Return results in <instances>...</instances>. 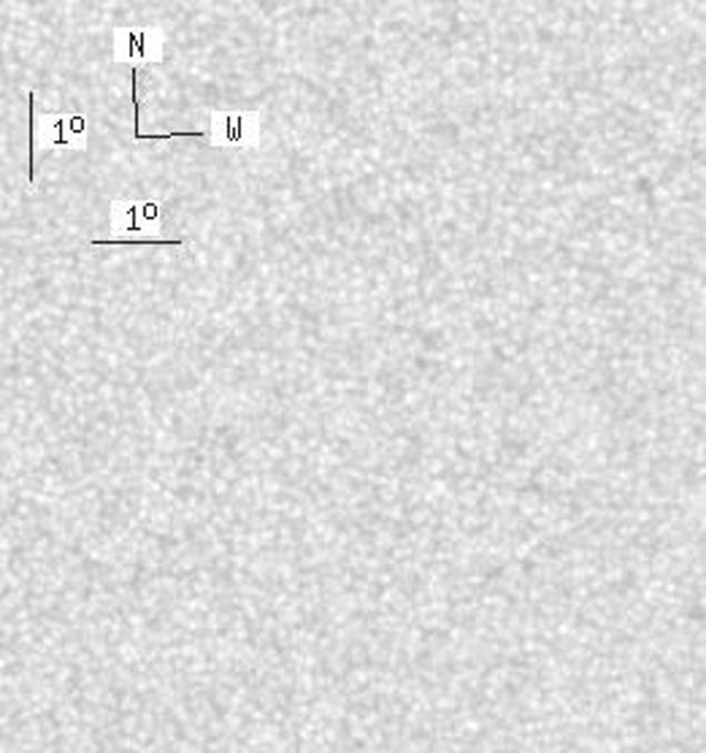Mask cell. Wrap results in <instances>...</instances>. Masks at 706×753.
Instances as JSON below:
<instances>
[{
	"instance_id": "1",
	"label": "cell",
	"mask_w": 706,
	"mask_h": 753,
	"mask_svg": "<svg viewBox=\"0 0 706 753\" xmlns=\"http://www.w3.org/2000/svg\"><path fill=\"white\" fill-rule=\"evenodd\" d=\"M162 239V204L158 198H115L109 204V241Z\"/></svg>"
},
{
	"instance_id": "2",
	"label": "cell",
	"mask_w": 706,
	"mask_h": 753,
	"mask_svg": "<svg viewBox=\"0 0 706 753\" xmlns=\"http://www.w3.org/2000/svg\"><path fill=\"white\" fill-rule=\"evenodd\" d=\"M90 141V122L79 111H33V149L54 152L73 149L81 152Z\"/></svg>"
},
{
	"instance_id": "4",
	"label": "cell",
	"mask_w": 706,
	"mask_h": 753,
	"mask_svg": "<svg viewBox=\"0 0 706 753\" xmlns=\"http://www.w3.org/2000/svg\"><path fill=\"white\" fill-rule=\"evenodd\" d=\"M111 60L133 68L160 66L166 60V30L160 24L115 28V33H111Z\"/></svg>"
},
{
	"instance_id": "3",
	"label": "cell",
	"mask_w": 706,
	"mask_h": 753,
	"mask_svg": "<svg viewBox=\"0 0 706 753\" xmlns=\"http://www.w3.org/2000/svg\"><path fill=\"white\" fill-rule=\"evenodd\" d=\"M262 139V111L211 109L206 141L215 149H255Z\"/></svg>"
}]
</instances>
